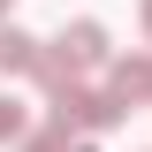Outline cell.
Returning <instances> with one entry per match:
<instances>
[{"instance_id": "8992f818", "label": "cell", "mask_w": 152, "mask_h": 152, "mask_svg": "<svg viewBox=\"0 0 152 152\" xmlns=\"http://www.w3.org/2000/svg\"><path fill=\"white\" fill-rule=\"evenodd\" d=\"M137 23H145V38H152V0H145V8H137Z\"/></svg>"}, {"instance_id": "5b68a950", "label": "cell", "mask_w": 152, "mask_h": 152, "mask_svg": "<svg viewBox=\"0 0 152 152\" xmlns=\"http://www.w3.org/2000/svg\"><path fill=\"white\" fill-rule=\"evenodd\" d=\"M23 152H76V145H69V129H61V122H46L38 137H23Z\"/></svg>"}, {"instance_id": "277c9868", "label": "cell", "mask_w": 152, "mask_h": 152, "mask_svg": "<svg viewBox=\"0 0 152 152\" xmlns=\"http://www.w3.org/2000/svg\"><path fill=\"white\" fill-rule=\"evenodd\" d=\"M23 137H31V114L15 99H0V145H23Z\"/></svg>"}, {"instance_id": "7a4b0ae2", "label": "cell", "mask_w": 152, "mask_h": 152, "mask_svg": "<svg viewBox=\"0 0 152 152\" xmlns=\"http://www.w3.org/2000/svg\"><path fill=\"white\" fill-rule=\"evenodd\" d=\"M38 61H46V38L0 23V69H8V76H38Z\"/></svg>"}, {"instance_id": "6da1fadb", "label": "cell", "mask_w": 152, "mask_h": 152, "mask_svg": "<svg viewBox=\"0 0 152 152\" xmlns=\"http://www.w3.org/2000/svg\"><path fill=\"white\" fill-rule=\"evenodd\" d=\"M122 114H129V99L114 91V84H107V91H91V84L53 91V122H61V129H114Z\"/></svg>"}, {"instance_id": "3957f363", "label": "cell", "mask_w": 152, "mask_h": 152, "mask_svg": "<svg viewBox=\"0 0 152 152\" xmlns=\"http://www.w3.org/2000/svg\"><path fill=\"white\" fill-rule=\"evenodd\" d=\"M114 91L129 99V107H152V53H129V61H114Z\"/></svg>"}, {"instance_id": "52a82bcc", "label": "cell", "mask_w": 152, "mask_h": 152, "mask_svg": "<svg viewBox=\"0 0 152 152\" xmlns=\"http://www.w3.org/2000/svg\"><path fill=\"white\" fill-rule=\"evenodd\" d=\"M0 23H8V0H0Z\"/></svg>"}]
</instances>
